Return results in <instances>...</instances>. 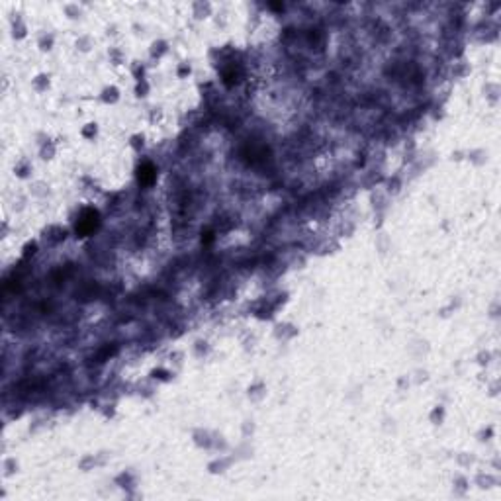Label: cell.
Wrapping results in <instances>:
<instances>
[{
  "label": "cell",
  "instance_id": "1",
  "mask_svg": "<svg viewBox=\"0 0 501 501\" xmlns=\"http://www.w3.org/2000/svg\"><path fill=\"white\" fill-rule=\"evenodd\" d=\"M96 223H98V213H96L94 210H86L84 213H82V218L79 220L77 231H79L80 235H88L91 231H94Z\"/></svg>",
  "mask_w": 501,
  "mask_h": 501
},
{
  "label": "cell",
  "instance_id": "2",
  "mask_svg": "<svg viewBox=\"0 0 501 501\" xmlns=\"http://www.w3.org/2000/svg\"><path fill=\"white\" fill-rule=\"evenodd\" d=\"M137 176H139L141 184H151V182L155 181V169H153V165H149V163L143 165V167L139 169V174H137Z\"/></svg>",
  "mask_w": 501,
  "mask_h": 501
}]
</instances>
